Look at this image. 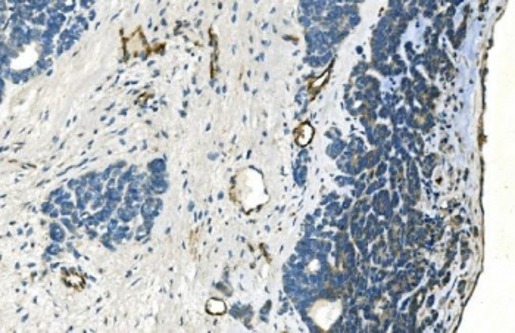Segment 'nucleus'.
Returning <instances> with one entry per match:
<instances>
[{
    "instance_id": "nucleus-2",
    "label": "nucleus",
    "mask_w": 515,
    "mask_h": 333,
    "mask_svg": "<svg viewBox=\"0 0 515 333\" xmlns=\"http://www.w3.org/2000/svg\"><path fill=\"white\" fill-rule=\"evenodd\" d=\"M314 127L309 122H302L295 131V140L299 146H306L314 139Z\"/></svg>"
},
{
    "instance_id": "nucleus-4",
    "label": "nucleus",
    "mask_w": 515,
    "mask_h": 333,
    "mask_svg": "<svg viewBox=\"0 0 515 333\" xmlns=\"http://www.w3.org/2000/svg\"><path fill=\"white\" fill-rule=\"evenodd\" d=\"M225 302L222 299H216V298H212L206 302V311L212 315H221L225 312Z\"/></svg>"
},
{
    "instance_id": "nucleus-3",
    "label": "nucleus",
    "mask_w": 515,
    "mask_h": 333,
    "mask_svg": "<svg viewBox=\"0 0 515 333\" xmlns=\"http://www.w3.org/2000/svg\"><path fill=\"white\" fill-rule=\"evenodd\" d=\"M62 280L70 287H74V289H78V290L84 287V277L81 274H78V273H74V271L64 273Z\"/></svg>"
},
{
    "instance_id": "nucleus-1",
    "label": "nucleus",
    "mask_w": 515,
    "mask_h": 333,
    "mask_svg": "<svg viewBox=\"0 0 515 333\" xmlns=\"http://www.w3.org/2000/svg\"><path fill=\"white\" fill-rule=\"evenodd\" d=\"M146 49H147V43H146V40L143 37V33L140 30H137L134 34H131L125 40V52H127L128 58L140 56Z\"/></svg>"
},
{
    "instance_id": "nucleus-5",
    "label": "nucleus",
    "mask_w": 515,
    "mask_h": 333,
    "mask_svg": "<svg viewBox=\"0 0 515 333\" xmlns=\"http://www.w3.org/2000/svg\"><path fill=\"white\" fill-rule=\"evenodd\" d=\"M330 77V71H326L318 80H315V81H312L309 86H308V92H309V95H317L320 90H321V87L324 86V83L327 81V78Z\"/></svg>"
}]
</instances>
